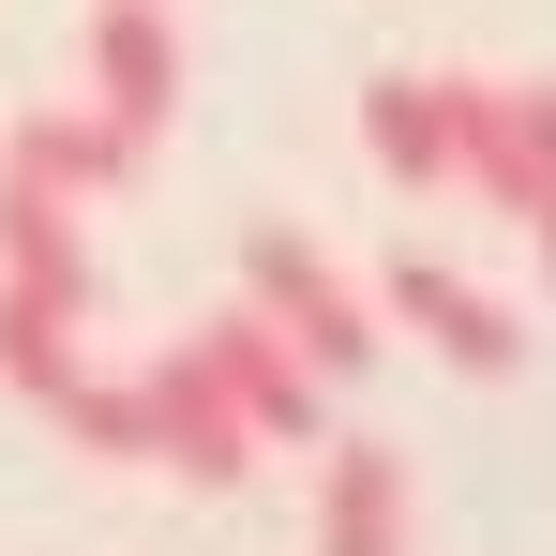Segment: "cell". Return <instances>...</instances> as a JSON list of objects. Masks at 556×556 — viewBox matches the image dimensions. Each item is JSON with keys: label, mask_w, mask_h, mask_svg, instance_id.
Returning a JSON list of instances; mask_svg holds the SVG:
<instances>
[{"label": "cell", "mask_w": 556, "mask_h": 556, "mask_svg": "<svg viewBox=\"0 0 556 556\" xmlns=\"http://www.w3.org/2000/svg\"><path fill=\"white\" fill-rule=\"evenodd\" d=\"M241 316H256L316 391H331V376H362L376 346H391V331H376V286L346 271L331 241H301V226H256V241H241Z\"/></svg>", "instance_id": "1"}, {"label": "cell", "mask_w": 556, "mask_h": 556, "mask_svg": "<svg viewBox=\"0 0 556 556\" xmlns=\"http://www.w3.org/2000/svg\"><path fill=\"white\" fill-rule=\"evenodd\" d=\"M452 181L527 226L556 271V76H452Z\"/></svg>", "instance_id": "2"}, {"label": "cell", "mask_w": 556, "mask_h": 556, "mask_svg": "<svg viewBox=\"0 0 556 556\" xmlns=\"http://www.w3.org/2000/svg\"><path fill=\"white\" fill-rule=\"evenodd\" d=\"M166 105H181V30H166V0H91V121L121 151H151Z\"/></svg>", "instance_id": "3"}, {"label": "cell", "mask_w": 556, "mask_h": 556, "mask_svg": "<svg viewBox=\"0 0 556 556\" xmlns=\"http://www.w3.org/2000/svg\"><path fill=\"white\" fill-rule=\"evenodd\" d=\"M376 301H391V316H406V331H421L452 376H527V331H511V301H496V286H466L452 256H391V271H376Z\"/></svg>", "instance_id": "4"}, {"label": "cell", "mask_w": 556, "mask_h": 556, "mask_svg": "<svg viewBox=\"0 0 556 556\" xmlns=\"http://www.w3.org/2000/svg\"><path fill=\"white\" fill-rule=\"evenodd\" d=\"M136 391H151V466H166V481H211V496H226V481H256V421L226 406V376L195 362V346H166Z\"/></svg>", "instance_id": "5"}, {"label": "cell", "mask_w": 556, "mask_h": 556, "mask_svg": "<svg viewBox=\"0 0 556 556\" xmlns=\"http://www.w3.org/2000/svg\"><path fill=\"white\" fill-rule=\"evenodd\" d=\"M0 301H46V316H91V211L0 181Z\"/></svg>", "instance_id": "6"}, {"label": "cell", "mask_w": 556, "mask_h": 556, "mask_svg": "<svg viewBox=\"0 0 556 556\" xmlns=\"http://www.w3.org/2000/svg\"><path fill=\"white\" fill-rule=\"evenodd\" d=\"M316 556H406V437H331Z\"/></svg>", "instance_id": "7"}, {"label": "cell", "mask_w": 556, "mask_h": 556, "mask_svg": "<svg viewBox=\"0 0 556 556\" xmlns=\"http://www.w3.org/2000/svg\"><path fill=\"white\" fill-rule=\"evenodd\" d=\"M195 362L226 376V406L256 421V452H286V437H316V406H331V391H316V376H301V362L271 346V331H256V316H211V331H195Z\"/></svg>", "instance_id": "8"}, {"label": "cell", "mask_w": 556, "mask_h": 556, "mask_svg": "<svg viewBox=\"0 0 556 556\" xmlns=\"http://www.w3.org/2000/svg\"><path fill=\"white\" fill-rule=\"evenodd\" d=\"M362 151L406 195H452V76H362Z\"/></svg>", "instance_id": "9"}, {"label": "cell", "mask_w": 556, "mask_h": 556, "mask_svg": "<svg viewBox=\"0 0 556 556\" xmlns=\"http://www.w3.org/2000/svg\"><path fill=\"white\" fill-rule=\"evenodd\" d=\"M121 166H136V151H121V136H105L91 105H46V121H15V136H0V181H30V195H61V211H91V195L121 181Z\"/></svg>", "instance_id": "10"}, {"label": "cell", "mask_w": 556, "mask_h": 556, "mask_svg": "<svg viewBox=\"0 0 556 556\" xmlns=\"http://www.w3.org/2000/svg\"><path fill=\"white\" fill-rule=\"evenodd\" d=\"M91 316H46V301H0V376L30 391V406H61L76 376H91V346H76Z\"/></svg>", "instance_id": "11"}, {"label": "cell", "mask_w": 556, "mask_h": 556, "mask_svg": "<svg viewBox=\"0 0 556 556\" xmlns=\"http://www.w3.org/2000/svg\"><path fill=\"white\" fill-rule=\"evenodd\" d=\"M46 421H61V437H91V452H121V466H151V391H136V376H76Z\"/></svg>", "instance_id": "12"}]
</instances>
